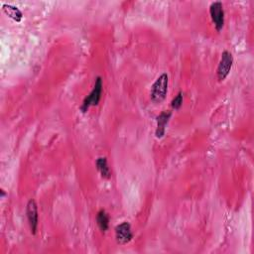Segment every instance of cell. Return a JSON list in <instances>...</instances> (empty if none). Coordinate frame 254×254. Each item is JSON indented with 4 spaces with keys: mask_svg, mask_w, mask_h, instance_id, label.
I'll use <instances>...</instances> for the list:
<instances>
[{
    "mask_svg": "<svg viewBox=\"0 0 254 254\" xmlns=\"http://www.w3.org/2000/svg\"><path fill=\"white\" fill-rule=\"evenodd\" d=\"M96 168L97 170L99 171L100 175L102 178L104 179H109L110 178V170H109V167L107 165V160L105 157H99L96 162Z\"/></svg>",
    "mask_w": 254,
    "mask_h": 254,
    "instance_id": "9",
    "label": "cell"
},
{
    "mask_svg": "<svg viewBox=\"0 0 254 254\" xmlns=\"http://www.w3.org/2000/svg\"><path fill=\"white\" fill-rule=\"evenodd\" d=\"M2 9H3V11L5 12L6 15H8L10 18L15 20L16 22L21 21V19L23 17V14L17 7H15L11 4H3Z\"/></svg>",
    "mask_w": 254,
    "mask_h": 254,
    "instance_id": "8",
    "label": "cell"
},
{
    "mask_svg": "<svg viewBox=\"0 0 254 254\" xmlns=\"http://www.w3.org/2000/svg\"><path fill=\"white\" fill-rule=\"evenodd\" d=\"M101 93H102V80L100 77H97L95 83V87L93 91L90 93V95L84 99L83 104L81 106V110L83 112H87L91 106L97 105L99 103V100L101 98Z\"/></svg>",
    "mask_w": 254,
    "mask_h": 254,
    "instance_id": "2",
    "label": "cell"
},
{
    "mask_svg": "<svg viewBox=\"0 0 254 254\" xmlns=\"http://www.w3.org/2000/svg\"><path fill=\"white\" fill-rule=\"evenodd\" d=\"M172 116V112L170 110H164L157 116V128H156V137L162 138L165 135L166 126Z\"/></svg>",
    "mask_w": 254,
    "mask_h": 254,
    "instance_id": "7",
    "label": "cell"
},
{
    "mask_svg": "<svg viewBox=\"0 0 254 254\" xmlns=\"http://www.w3.org/2000/svg\"><path fill=\"white\" fill-rule=\"evenodd\" d=\"M26 214H27V219L29 222L31 232L33 234H35L37 231V226H38V208H37V204L34 200H30L28 202Z\"/></svg>",
    "mask_w": 254,
    "mask_h": 254,
    "instance_id": "6",
    "label": "cell"
},
{
    "mask_svg": "<svg viewBox=\"0 0 254 254\" xmlns=\"http://www.w3.org/2000/svg\"><path fill=\"white\" fill-rule=\"evenodd\" d=\"M210 14L218 31H221L224 25V11L221 1H216L210 6Z\"/></svg>",
    "mask_w": 254,
    "mask_h": 254,
    "instance_id": "5",
    "label": "cell"
},
{
    "mask_svg": "<svg viewBox=\"0 0 254 254\" xmlns=\"http://www.w3.org/2000/svg\"><path fill=\"white\" fill-rule=\"evenodd\" d=\"M96 222H97V225L100 228L101 231H106L108 229L109 226V217L106 214L105 211L101 210L97 213L96 216Z\"/></svg>",
    "mask_w": 254,
    "mask_h": 254,
    "instance_id": "10",
    "label": "cell"
},
{
    "mask_svg": "<svg viewBox=\"0 0 254 254\" xmlns=\"http://www.w3.org/2000/svg\"><path fill=\"white\" fill-rule=\"evenodd\" d=\"M115 238L119 244H127L133 238L131 225L129 222H123L115 227Z\"/></svg>",
    "mask_w": 254,
    "mask_h": 254,
    "instance_id": "4",
    "label": "cell"
},
{
    "mask_svg": "<svg viewBox=\"0 0 254 254\" xmlns=\"http://www.w3.org/2000/svg\"><path fill=\"white\" fill-rule=\"evenodd\" d=\"M232 64H233L232 55L229 52L224 51L222 54L221 62L219 64L218 71H217L218 79L220 81L225 80V78L228 76V74H229V72H230V70L232 68Z\"/></svg>",
    "mask_w": 254,
    "mask_h": 254,
    "instance_id": "3",
    "label": "cell"
},
{
    "mask_svg": "<svg viewBox=\"0 0 254 254\" xmlns=\"http://www.w3.org/2000/svg\"><path fill=\"white\" fill-rule=\"evenodd\" d=\"M169 77L166 73H163L153 84L151 88V99L156 103H160L166 97L168 91Z\"/></svg>",
    "mask_w": 254,
    "mask_h": 254,
    "instance_id": "1",
    "label": "cell"
},
{
    "mask_svg": "<svg viewBox=\"0 0 254 254\" xmlns=\"http://www.w3.org/2000/svg\"><path fill=\"white\" fill-rule=\"evenodd\" d=\"M183 104V93H179L172 100L171 105L174 109H179Z\"/></svg>",
    "mask_w": 254,
    "mask_h": 254,
    "instance_id": "11",
    "label": "cell"
}]
</instances>
